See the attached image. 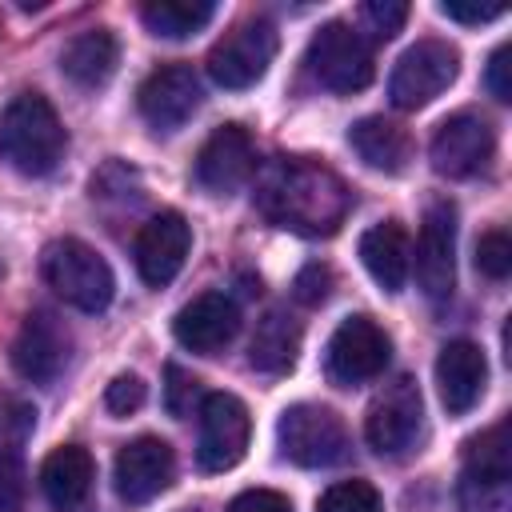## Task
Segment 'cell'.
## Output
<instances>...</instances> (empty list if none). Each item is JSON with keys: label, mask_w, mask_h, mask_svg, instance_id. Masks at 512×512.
Returning a JSON list of instances; mask_svg holds the SVG:
<instances>
[{"label": "cell", "mask_w": 512, "mask_h": 512, "mask_svg": "<svg viewBox=\"0 0 512 512\" xmlns=\"http://www.w3.org/2000/svg\"><path fill=\"white\" fill-rule=\"evenodd\" d=\"M256 204L276 228L300 236H332L352 208V192L328 164L308 156H280L260 176Z\"/></svg>", "instance_id": "6da1fadb"}, {"label": "cell", "mask_w": 512, "mask_h": 512, "mask_svg": "<svg viewBox=\"0 0 512 512\" xmlns=\"http://www.w3.org/2000/svg\"><path fill=\"white\" fill-rule=\"evenodd\" d=\"M64 144H68L64 124L40 92H24L0 112V156L16 172H24V176L52 172Z\"/></svg>", "instance_id": "7a4b0ae2"}, {"label": "cell", "mask_w": 512, "mask_h": 512, "mask_svg": "<svg viewBox=\"0 0 512 512\" xmlns=\"http://www.w3.org/2000/svg\"><path fill=\"white\" fill-rule=\"evenodd\" d=\"M40 272H44L48 288H52L64 304H72V308H80V312H104V308L112 304L116 280H112L108 260H104L92 244H84V240H76V236L52 240V244L44 248V256H40Z\"/></svg>", "instance_id": "3957f363"}, {"label": "cell", "mask_w": 512, "mask_h": 512, "mask_svg": "<svg viewBox=\"0 0 512 512\" xmlns=\"http://www.w3.org/2000/svg\"><path fill=\"white\" fill-rule=\"evenodd\" d=\"M304 64L312 72L316 84H324L328 92H360L372 84V44L344 20H328L312 32Z\"/></svg>", "instance_id": "277c9868"}, {"label": "cell", "mask_w": 512, "mask_h": 512, "mask_svg": "<svg viewBox=\"0 0 512 512\" xmlns=\"http://www.w3.org/2000/svg\"><path fill=\"white\" fill-rule=\"evenodd\" d=\"M456 76H460V48L440 40V36H424L396 60L392 80H388V96L396 108L416 112V108L432 104Z\"/></svg>", "instance_id": "5b68a950"}, {"label": "cell", "mask_w": 512, "mask_h": 512, "mask_svg": "<svg viewBox=\"0 0 512 512\" xmlns=\"http://www.w3.org/2000/svg\"><path fill=\"white\" fill-rule=\"evenodd\" d=\"M276 444L300 468H328V464L344 460L348 432H344V420L332 408L304 400V404H292V408L280 412V420H276Z\"/></svg>", "instance_id": "8992f818"}, {"label": "cell", "mask_w": 512, "mask_h": 512, "mask_svg": "<svg viewBox=\"0 0 512 512\" xmlns=\"http://www.w3.org/2000/svg\"><path fill=\"white\" fill-rule=\"evenodd\" d=\"M392 356V340L388 332L372 320V316H348L336 324V332L328 336V352H324V372L332 384L352 388L364 380H376L388 368Z\"/></svg>", "instance_id": "52a82bcc"}, {"label": "cell", "mask_w": 512, "mask_h": 512, "mask_svg": "<svg viewBox=\"0 0 512 512\" xmlns=\"http://www.w3.org/2000/svg\"><path fill=\"white\" fill-rule=\"evenodd\" d=\"M276 48H280V36H276V28L268 20H260V16L256 20H240L232 32H224L212 44V52H208V76L220 88H232V92L252 88L268 72Z\"/></svg>", "instance_id": "ba28073f"}, {"label": "cell", "mask_w": 512, "mask_h": 512, "mask_svg": "<svg viewBox=\"0 0 512 512\" xmlns=\"http://www.w3.org/2000/svg\"><path fill=\"white\" fill-rule=\"evenodd\" d=\"M252 436V416L244 400L232 392H208L200 400V436H196V464L204 472H228L244 460Z\"/></svg>", "instance_id": "9c48e42d"}, {"label": "cell", "mask_w": 512, "mask_h": 512, "mask_svg": "<svg viewBox=\"0 0 512 512\" xmlns=\"http://www.w3.org/2000/svg\"><path fill=\"white\" fill-rule=\"evenodd\" d=\"M508 472H512V440H508V420H500L488 432L472 436L464 448V472H460L464 508L468 512L500 508Z\"/></svg>", "instance_id": "30bf717a"}, {"label": "cell", "mask_w": 512, "mask_h": 512, "mask_svg": "<svg viewBox=\"0 0 512 512\" xmlns=\"http://www.w3.org/2000/svg\"><path fill=\"white\" fill-rule=\"evenodd\" d=\"M428 152H432V168H436L440 176H448V180H468V176H476V172L492 160V152H496V132H492V124H488L480 112L464 108V112H452V116L436 128Z\"/></svg>", "instance_id": "8fae6325"}, {"label": "cell", "mask_w": 512, "mask_h": 512, "mask_svg": "<svg viewBox=\"0 0 512 512\" xmlns=\"http://www.w3.org/2000/svg\"><path fill=\"white\" fill-rule=\"evenodd\" d=\"M420 416H424V404H420L416 380H408V376L392 380L372 400V408L364 416V440H368V448L380 452V456L404 452L416 440V432H420Z\"/></svg>", "instance_id": "7c38bea8"}, {"label": "cell", "mask_w": 512, "mask_h": 512, "mask_svg": "<svg viewBox=\"0 0 512 512\" xmlns=\"http://www.w3.org/2000/svg\"><path fill=\"white\" fill-rule=\"evenodd\" d=\"M136 108L156 132H176L200 108V76L192 72V64H160L144 76Z\"/></svg>", "instance_id": "4fadbf2b"}, {"label": "cell", "mask_w": 512, "mask_h": 512, "mask_svg": "<svg viewBox=\"0 0 512 512\" xmlns=\"http://www.w3.org/2000/svg\"><path fill=\"white\" fill-rule=\"evenodd\" d=\"M416 280L432 300H444L456 284V208L448 200H436L424 212L416 240Z\"/></svg>", "instance_id": "5bb4252c"}, {"label": "cell", "mask_w": 512, "mask_h": 512, "mask_svg": "<svg viewBox=\"0 0 512 512\" xmlns=\"http://www.w3.org/2000/svg\"><path fill=\"white\" fill-rule=\"evenodd\" d=\"M176 472V456L168 448V440L160 436H136L116 452V492L128 504H148L152 496H160L172 484Z\"/></svg>", "instance_id": "9a60e30c"}, {"label": "cell", "mask_w": 512, "mask_h": 512, "mask_svg": "<svg viewBox=\"0 0 512 512\" xmlns=\"http://www.w3.org/2000/svg\"><path fill=\"white\" fill-rule=\"evenodd\" d=\"M252 168H256V148H252L248 128L240 124L216 128L196 152V184L216 196L236 192L252 176Z\"/></svg>", "instance_id": "2e32d148"}, {"label": "cell", "mask_w": 512, "mask_h": 512, "mask_svg": "<svg viewBox=\"0 0 512 512\" xmlns=\"http://www.w3.org/2000/svg\"><path fill=\"white\" fill-rule=\"evenodd\" d=\"M172 332H176V340H180L188 352L216 356V352L228 348L232 336L240 332V308H236V300L224 296V292H200V296H192V300L176 312Z\"/></svg>", "instance_id": "e0dca14e"}, {"label": "cell", "mask_w": 512, "mask_h": 512, "mask_svg": "<svg viewBox=\"0 0 512 512\" xmlns=\"http://www.w3.org/2000/svg\"><path fill=\"white\" fill-rule=\"evenodd\" d=\"M64 360H68V328L44 308L28 312L12 340V368L32 384H48L56 380Z\"/></svg>", "instance_id": "ac0fdd59"}, {"label": "cell", "mask_w": 512, "mask_h": 512, "mask_svg": "<svg viewBox=\"0 0 512 512\" xmlns=\"http://www.w3.org/2000/svg\"><path fill=\"white\" fill-rule=\"evenodd\" d=\"M188 244H192V232H188V220H184L180 212H160V216H152V220L136 232V248H132L144 284L164 288L168 280H176V272L184 268Z\"/></svg>", "instance_id": "d6986e66"}, {"label": "cell", "mask_w": 512, "mask_h": 512, "mask_svg": "<svg viewBox=\"0 0 512 512\" xmlns=\"http://www.w3.org/2000/svg\"><path fill=\"white\" fill-rule=\"evenodd\" d=\"M484 384H488V360H484L480 344H472V340H448L440 348V356H436L440 404L452 416H464L484 396Z\"/></svg>", "instance_id": "ffe728a7"}, {"label": "cell", "mask_w": 512, "mask_h": 512, "mask_svg": "<svg viewBox=\"0 0 512 512\" xmlns=\"http://www.w3.org/2000/svg\"><path fill=\"white\" fill-rule=\"evenodd\" d=\"M348 144H352V152L368 168H376L384 176H400L408 168V160H412V136H408V128L396 124V120H388V116H360L348 128Z\"/></svg>", "instance_id": "44dd1931"}, {"label": "cell", "mask_w": 512, "mask_h": 512, "mask_svg": "<svg viewBox=\"0 0 512 512\" xmlns=\"http://www.w3.org/2000/svg\"><path fill=\"white\" fill-rule=\"evenodd\" d=\"M360 260L368 268V276L384 288V292H400L412 268V248H408V232L400 220H380L360 236Z\"/></svg>", "instance_id": "7402d4cb"}, {"label": "cell", "mask_w": 512, "mask_h": 512, "mask_svg": "<svg viewBox=\"0 0 512 512\" xmlns=\"http://www.w3.org/2000/svg\"><path fill=\"white\" fill-rule=\"evenodd\" d=\"M40 488L44 500L56 512H76L88 500L92 488V456L80 444H64L56 452H48V460L40 464Z\"/></svg>", "instance_id": "603a6c76"}, {"label": "cell", "mask_w": 512, "mask_h": 512, "mask_svg": "<svg viewBox=\"0 0 512 512\" xmlns=\"http://www.w3.org/2000/svg\"><path fill=\"white\" fill-rule=\"evenodd\" d=\"M120 64V40L108 28H88L80 36L68 40V48L60 52V72L76 84V88H100L112 80Z\"/></svg>", "instance_id": "cb8c5ba5"}, {"label": "cell", "mask_w": 512, "mask_h": 512, "mask_svg": "<svg viewBox=\"0 0 512 512\" xmlns=\"http://www.w3.org/2000/svg\"><path fill=\"white\" fill-rule=\"evenodd\" d=\"M296 352H300V324L272 308L256 320V332H252V344H248V364L256 372H268V376H280L296 364Z\"/></svg>", "instance_id": "d4e9b609"}, {"label": "cell", "mask_w": 512, "mask_h": 512, "mask_svg": "<svg viewBox=\"0 0 512 512\" xmlns=\"http://www.w3.org/2000/svg\"><path fill=\"white\" fill-rule=\"evenodd\" d=\"M212 16H216L212 0H148L140 8L144 28L152 36H164V40H184V36L200 32Z\"/></svg>", "instance_id": "484cf974"}, {"label": "cell", "mask_w": 512, "mask_h": 512, "mask_svg": "<svg viewBox=\"0 0 512 512\" xmlns=\"http://www.w3.org/2000/svg\"><path fill=\"white\" fill-rule=\"evenodd\" d=\"M316 512H384V500L368 480H340L316 500Z\"/></svg>", "instance_id": "4316f807"}, {"label": "cell", "mask_w": 512, "mask_h": 512, "mask_svg": "<svg viewBox=\"0 0 512 512\" xmlns=\"http://www.w3.org/2000/svg\"><path fill=\"white\" fill-rule=\"evenodd\" d=\"M476 268L488 280H504L512 272V240H508L504 228H488L476 240Z\"/></svg>", "instance_id": "83f0119b"}, {"label": "cell", "mask_w": 512, "mask_h": 512, "mask_svg": "<svg viewBox=\"0 0 512 512\" xmlns=\"http://www.w3.org/2000/svg\"><path fill=\"white\" fill-rule=\"evenodd\" d=\"M144 400H148V388H144V380L136 372H120L104 388V408L112 416H132L136 408H144Z\"/></svg>", "instance_id": "f1b7e54d"}, {"label": "cell", "mask_w": 512, "mask_h": 512, "mask_svg": "<svg viewBox=\"0 0 512 512\" xmlns=\"http://www.w3.org/2000/svg\"><path fill=\"white\" fill-rule=\"evenodd\" d=\"M332 284H336V276H332L328 264H304L296 272V280H292V292H296L300 304H312L316 308V304H324L332 296Z\"/></svg>", "instance_id": "f546056e"}, {"label": "cell", "mask_w": 512, "mask_h": 512, "mask_svg": "<svg viewBox=\"0 0 512 512\" xmlns=\"http://www.w3.org/2000/svg\"><path fill=\"white\" fill-rule=\"evenodd\" d=\"M364 20L372 24V32L380 40H392L408 20V4L404 0H368L364 4Z\"/></svg>", "instance_id": "4dcf8cb0"}, {"label": "cell", "mask_w": 512, "mask_h": 512, "mask_svg": "<svg viewBox=\"0 0 512 512\" xmlns=\"http://www.w3.org/2000/svg\"><path fill=\"white\" fill-rule=\"evenodd\" d=\"M24 464L12 452H0V512H20L24 508Z\"/></svg>", "instance_id": "1f68e13d"}, {"label": "cell", "mask_w": 512, "mask_h": 512, "mask_svg": "<svg viewBox=\"0 0 512 512\" xmlns=\"http://www.w3.org/2000/svg\"><path fill=\"white\" fill-rule=\"evenodd\" d=\"M228 512H292V500L272 488H248L228 504Z\"/></svg>", "instance_id": "d6a6232c"}, {"label": "cell", "mask_w": 512, "mask_h": 512, "mask_svg": "<svg viewBox=\"0 0 512 512\" xmlns=\"http://www.w3.org/2000/svg\"><path fill=\"white\" fill-rule=\"evenodd\" d=\"M164 376H168V408H172V416H184L196 400V376H188L180 364H168Z\"/></svg>", "instance_id": "836d02e7"}, {"label": "cell", "mask_w": 512, "mask_h": 512, "mask_svg": "<svg viewBox=\"0 0 512 512\" xmlns=\"http://www.w3.org/2000/svg\"><path fill=\"white\" fill-rule=\"evenodd\" d=\"M508 56H512V48H508V44H500V48L492 52V60H488V92H492L500 104H508V100H512V84H508Z\"/></svg>", "instance_id": "e575fe53"}, {"label": "cell", "mask_w": 512, "mask_h": 512, "mask_svg": "<svg viewBox=\"0 0 512 512\" xmlns=\"http://www.w3.org/2000/svg\"><path fill=\"white\" fill-rule=\"evenodd\" d=\"M440 12H444L448 20H460V24H488V20H496L504 8H464V4H440Z\"/></svg>", "instance_id": "d590c367"}]
</instances>
